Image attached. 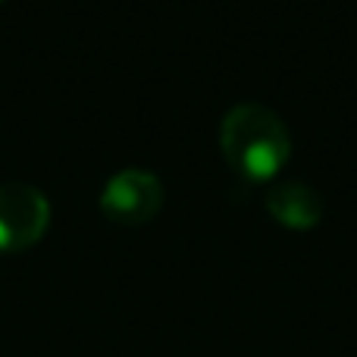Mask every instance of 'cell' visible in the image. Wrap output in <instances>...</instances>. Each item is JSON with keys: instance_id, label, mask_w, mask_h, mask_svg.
I'll return each instance as SVG.
<instances>
[{"instance_id": "cell-2", "label": "cell", "mask_w": 357, "mask_h": 357, "mask_svg": "<svg viewBox=\"0 0 357 357\" xmlns=\"http://www.w3.org/2000/svg\"><path fill=\"white\" fill-rule=\"evenodd\" d=\"M50 201L31 182L0 185V251L29 248L47 232Z\"/></svg>"}, {"instance_id": "cell-4", "label": "cell", "mask_w": 357, "mask_h": 357, "mask_svg": "<svg viewBox=\"0 0 357 357\" xmlns=\"http://www.w3.org/2000/svg\"><path fill=\"white\" fill-rule=\"evenodd\" d=\"M266 210L279 226L304 232V229H314L323 220V197L320 191L304 182H282L276 188H270Z\"/></svg>"}, {"instance_id": "cell-1", "label": "cell", "mask_w": 357, "mask_h": 357, "mask_svg": "<svg viewBox=\"0 0 357 357\" xmlns=\"http://www.w3.org/2000/svg\"><path fill=\"white\" fill-rule=\"evenodd\" d=\"M220 148L241 178L273 182L291 157V135L270 107L238 104L222 116Z\"/></svg>"}, {"instance_id": "cell-3", "label": "cell", "mask_w": 357, "mask_h": 357, "mask_svg": "<svg viewBox=\"0 0 357 357\" xmlns=\"http://www.w3.org/2000/svg\"><path fill=\"white\" fill-rule=\"evenodd\" d=\"M160 207L163 182L142 167H126L113 173L100 191V210L123 226H142V222L154 220Z\"/></svg>"}]
</instances>
